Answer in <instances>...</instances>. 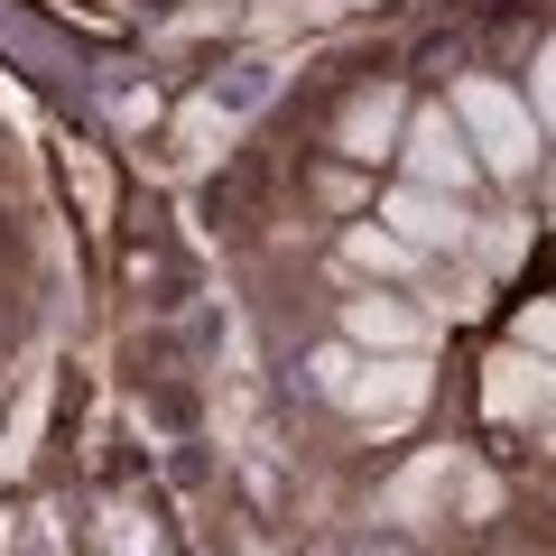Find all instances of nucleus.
<instances>
[{
	"mask_svg": "<svg viewBox=\"0 0 556 556\" xmlns=\"http://www.w3.org/2000/svg\"><path fill=\"white\" fill-rule=\"evenodd\" d=\"M455 121H464V139H473L482 177H529V167H538V112H519L510 84L464 75L455 84Z\"/></svg>",
	"mask_w": 556,
	"mask_h": 556,
	"instance_id": "1",
	"label": "nucleus"
},
{
	"mask_svg": "<svg viewBox=\"0 0 556 556\" xmlns=\"http://www.w3.org/2000/svg\"><path fill=\"white\" fill-rule=\"evenodd\" d=\"M408 167H417L427 186H445V195H464V186L482 177L473 139H464V121H455V102H427V112H408Z\"/></svg>",
	"mask_w": 556,
	"mask_h": 556,
	"instance_id": "2",
	"label": "nucleus"
},
{
	"mask_svg": "<svg viewBox=\"0 0 556 556\" xmlns=\"http://www.w3.org/2000/svg\"><path fill=\"white\" fill-rule=\"evenodd\" d=\"M399 121H408V102H399L390 84H371V93H353V102H343V121H334V149H343V159H390Z\"/></svg>",
	"mask_w": 556,
	"mask_h": 556,
	"instance_id": "3",
	"label": "nucleus"
},
{
	"mask_svg": "<svg viewBox=\"0 0 556 556\" xmlns=\"http://www.w3.org/2000/svg\"><path fill=\"white\" fill-rule=\"evenodd\" d=\"M492 417H529V427H547V455H556V371H547V362H501V371H492Z\"/></svg>",
	"mask_w": 556,
	"mask_h": 556,
	"instance_id": "4",
	"label": "nucleus"
},
{
	"mask_svg": "<svg viewBox=\"0 0 556 556\" xmlns=\"http://www.w3.org/2000/svg\"><path fill=\"white\" fill-rule=\"evenodd\" d=\"M390 223H399V241H408V251H455V241H464L455 195H437V186H408V195H390Z\"/></svg>",
	"mask_w": 556,
	"mask_h": 556,
	"instance_id": "5",
	"label": "nucleus"
},
{
	"mask_svg": "<svg viewBox=\"0 0 556 556\" xmlns=\"http://www.w3.org/2000/svg\"><path fill=\"white\" fill-rule=\"evenodd\" d=\"M343 334H353V343H380V353H408V343H417V316H408V306H390V298H353V306H343Z\"/></svg>",
	"mask_w": 556,
	"mask_h": 556,
	"instance_id": "6",
	"label": "nucleus"
},
{
	"mask_svg": "<svg viewBox=\"0 0 556 556\" xmlns=\"http://www.w3.org/2000/svg\"><path fill=\"white\" fill-rule=\"evenodd\" d=\"M529 93H538V121H556V38L538 47V65H529Z\"/></svg>",
	"mask_w": 556,
	"mask_h": 556,
	"instance_id": "7",
	"label": "nucleus"
},
{
	"mask_svg": "<svg viewBox=\"0 0 556 556\" xmlns=\"http://www.w3.org/2000/svg\"><path fill=\"white\" fill-rule=\"evenodd\" d=\"M482 556H556V547H547V538H529V529H501Z\"/></svg>",
	"mask_w": 556,
	"mask_h": 556,
	"instance_id": "8",
	"label": "nucleus"
},
{
	"mask_svg": "<svg viewBox=\"0 0 556 556\" xmlns=\"http://www.w3.org/2000/svg\"><path fill=\"white\" fill-rule=\"evenodd\" d=\"M519 334H529L538 353H556V306H529V325H519Z\"/></svg>",
	"mask_w": 556,
	"mask_h": 556,
	"instance_id": "9",
	"label": "nucleus"
}]
</instances>
